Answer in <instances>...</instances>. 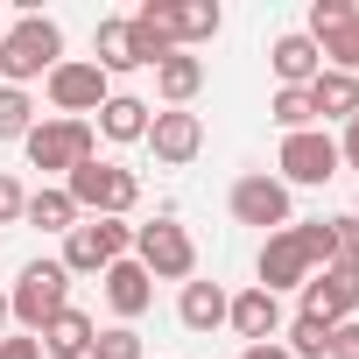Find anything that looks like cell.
<instances>
[{
  "mask_svg": "<svg viewBox=\"0 0 359 359\" xmlns=\"http://www.w3.org/2000/svg\"><path fill=\"white\" fill-rule=\"evenodd\" d=\"M226 303H233V296H226L219 282H198V275H191V282H184V296H176V317H184V331L212 338V331L226 324Z\"/></svg>",
  "mask_w": 359,
  "mask_h": 359,
  "instance_id": "obj_19",
  "label": "cell"
},
{
  "mask_svg": "<svg viewBox=\"0 0 359 359\" xmlns=\"http://www.w3.org/2000/svg\"><path fill=\"white\" fill-rule=\"evenodd\" d=\"M92 64H99L106 78H120V71H148V64H141V50H134L127 15H106V22H99V36H92Z\"/></svg>",
  "mask_w": 359,
  "mask_h": 359,
  "instance_id": "obj_20",
  "label": "cell"
},
{
  "mask_svg": "<svg viewBox=\"0 0 359 359\" xmlns=\"http://www.w3.org/2000/svg\"><path fill=\"white\" fill-rule=\"evenodd\" d=\"M22 205H29V191L15 184L8 169H0V226H22Z\"/></svg>",
  "mask_w": 359,
  "mask_h": 359,
  "instance_id": "obj_33",
  "label": "cell"
},
{
  "mask_svg": "<svg viewBox=\"0 0 359 359\" xmlns=\"http://www.w3.org/2000/svg\"><path fill=\"white\" fill-rule=\"evenodd\" d=\"M0 324H8V289H0Z\"/></svg>",
  "mask_w": 359,
  "mask_h": 359,
  "instance_id": "obj_38",
  "label": "cell"
},
{
  "mask_svg": "<svg viewBox=\"0 0 359 359\" xmlns=\"http://www.w3.org/2000/svg\"><path fill=\"white\" fill-rule=\"evenodd\" d=\"M92 359H141V331H134V324L99 331V338H92Z\"/></svg>",
  "mask_w": 359,
  "mask_h": 359,
  "instance_id": "obj_31",
  "label": "cell"
},
{
  "mask_svg": "<svg viewBox=\"0 0 359 359\" xmlns=\"http://www.w3.org/2000/svg\"><path fill=\"white\" fill-rule=\"evenodd\" d=\"M198 92H205V64H198L191 50H169V57L155 64V99H162V106H191Z\"/></svg>",
  "mask_w": 359,
  "mask_h": 359,
  "instance_id": "obj_21",
  "label": "cell"
},
{
  "mask_svg": "<svg viewBox=\"0 0 359 359\" xmlns=\"http://www.w3.org/2000/svg\"><path fill=\"white\" fill-rule=\"evenodd\" d=\"M22 219H29V226H43V233H71V226H78L85 212L71 205V191H64V184H43V191H29Z\"/></svg>",
  "mask_w": 359,
  "mask_h": 359,
  "instance_id": "obj_23",
  "label": "cell"
},
{
  "mask_svg": "<svg viewBox=\"0 0 359 359\" xmlns=\"http://www.w3.org/2000/svg\"><path fill=\"white\" fill-rule=\"evenodd\" d=\"M92 338H99V324L71 303V310H57L43 331H36V345L50 352V359H92Z\"/></svg>",
  "mask_w": 359,
  "mask_h": 359,
  "instance_id": "obj_18",
  "label": "cell"
},
{
  "mask_svg": "<svg viewBox=\"0 0 359 359\" xmlns=\"http://www.w3.org/2000/svg\"><path fill=\"white\" fill-rule=\"evenodd\" d=\"M0 359H43V345L29 331H15V338H0Z\"/></svg>",
  "mask_w": 359,
  "mask_h": 359,
  "instance_id": "obj_35",
  "label": "cell"
},
{
  "mask_svg": "<svg viewBox=\"0 0 359 359\" xmlns=\"http://www.w3.org/2000/svg\"><path fill=\"white\" fill-rule=\"evenodd\" d=\"M324 359H359V317L352 324H331V352Z\"/></svg>",
  "mask_w": 359,
  "mask_h": 359,
  "instance_id": "obj_34",
  "label": "cell"
},
{
  "mask_svg": "<svg viewBox=\"0 0 359 359\" xmlns=\"http://www.w3.org/2000/svg\"><path fill=\"white\" fill-rule=\"evenodd\" d=\"M219 0H176V50H191V43H212L219 36Z\"/></svg>",
  "mask_w": 359,
  "mask_h": 359,
  "instance_id": "obj_24",
  "label": "cell"
},
{
  "mask_svg": "<svg viewBox=\"0 0 359 359\" xmlns=\"http://www.w3.org/2000/svg\"><path fill=\"white\" fill-rule=\"evenodd\" d=\"M22 148H29V162H36L43 176H71L78 162H92V155H99V134H92V120H57V113H50V120H36V127H29V141H22Z\"/></svg>",
  "mask_w": 359,
  "mask_h": 359,
  "instance_id": "obj_4",
  "label": "cell"
},
{
  "mask_svg": "<svg viewBox=\"0 0 359 359\" xmlns=\"http://www.w3.org/2000/svg\"><path fill=\"white\" fill-rule=\"evenodd\" d=\"M148 148H155L162 169H184V162H198V148H205V120H198L191 106H162V113L148 120Z\"/></svg>",
  "mask_w": 359,
  "mask_h": 359,
  "instance_id": "obj_11",
  "label": "cell"
},
{
  "mask_svg": "<svg viewBox=\"0 0 359 359\" xmlns=\"http://www.w3.org/2000/svg\"><path fill=\"white\" fill-rule=\"evenodd\" d=\"M303 317L317 324H352L359 317V268H317L303 282Z\"/></svg>",
  "mask_w": 359,
  "mask_h": 359,
  "instance_id": "obj_10",
  "label": "cell"
},
{
  "mask_svg": "<svg viewBox=\"0 0 359 359\" xmlns=\"http://www.w3.org/2000/svg\"><path fill=\"white\" fill-rule=\"evenodd\" d=\"M268 64H275V85H289V92H310V78L324 71V50H317L303 29H289V36H275V43H268Z\"/></svg>",
  "mask_w": 359,
  "mask_h": 359,
  "instance_id": "obj_16",
  "label": "cell"
},
{
  "mask_svg": "<svg viewBox=\"0 0 359 359\" xmlns=\"http://www.w3.org/2000/svg\"><path fill=\"white\" fill-rule=\"evenodd\" d=\"M64 191H71V205H78L85 219H127V212L141 205V176L92 155V162H78V169L64 176Z\"/></svg>",
  "mask_w": 359,
  "mask_h": 359,
  "instance_id": "obj_2",
  "label": "cell"
},
{
  "mask_svg": "<svg viewBox=\"0 0 359 359\" xmlns=\"http://www.w3.org/2000/svg\"><path fill=\"white\" fill-rule=\"evenodd\" d=\"M275 169H282V184H331V176H338V141H331L324 127L282 134V155H275Z\"/></svg>",
  "mask_w": 359,
  "mask_h": 359,
  "instance_id": "obj_9",
  "label": "cell"
},
{
  "mask_svg": "<svg viewBox=\"0 0 359 359\" xmlns=\"http://www.w3.org/2000/svg\"><path fill=\"white\" fill-rule=\"evenodd\" d=\"M57 310H71V275H64V261H29V268L15 275V289H8V317L36 338Z\"/></svg>",
  "mask_w": 359,
  "mask_h": 359,
  "instance_id": "obj_3",
  "label": "cell"
},
{
  "mask_svg": "<svg viewBox=\"0 0 359 359\" xmlns=\"http://www.w3.org/2000/svg\"><path fill=\"white\" fill-rule=\"evenodd\" d=\"M254 275H261V289H268V296H282V289H303L317 268H310V254L296 247V233L282 226V233H268V240H261V261H254Z\"/></svg>",
  "mask_w": 359,
  "mask_h": 359,
  "instance_id": "obj_12",
  "label": "cell"
},
{
  "mask_svg": "<svg viewBox=\"0 0 359 359\" xmlns=\"http://www.w3.org/2000/svg\"><path fill=\"white\" fill-rule=\"evenodd\" d=\"M282 345H289V359H324V352H331V324H317V317L296 310V317L282 324Z\"/></svg>",
  "mask_w": 359,
  "mask_h": 359,
  "instance_id": "obj_25",
  "label": "cell"
},
{
  "mask_svg": "<svg viewBox=\"0 0 359 359\" xmlns=\"http://www.w3.org/2000/svg\"><path fill=\"white\" fill-rule=\"evenodd\" d=\"M240 359H289V345H282V338H268V345H247Z\"/></svg>",
  "mask_w": 359,
  "mask_h": 359,
  "instance_id": "obj_37",
  "label": "cell"
},
{
  "mask_svg": "<svg viewBox=\"0 0 359 359\" xmlns=\"http://www.w3.org/2000/svg\"><path fill=\"white\" fill-rule=\"evenodd\" d=\"M127 29H134V50H141V64L155 71V64L176 50V0H141V8L127 15Z\"/></svg>",
  "mask_w": 359,
  "mask_h": 359,
  "instance_id": "obj_15",
  "label": "cell"
},
{
  "mask_svg": "<svg viewBox=\"0 0 359 359\" xmlns=\"http://www.w3.org/2000/svg\"><path fill=\"white\" fill-rule=\"evenodd\" d=\"M134 261L155 282H191L198 275V240L176 226V219H148V226H134Z\"/></svg>",
  "mask_w": 359,
  "mask_h": 359,
  "instance_id": "obj_6",
  "label": "cell"
},
{
  "mask_svg": "<svg viewBox=\"0 0 359 359\" xmlns=\"http://www.w3.org/2000/svg\"><path fill=\"white\" fill-rule=\"evenodd\" d=\"M99 289H106V310H113L120 324H134V317L155 303V275H148L134 254H127V261H113V268L99 275Z\"/></svg>",
  "mask_w": 359,
  "mask_h": 359,
  "instance_id": "obj_13",
  "label": "cell"
},
{
  "mask_svg": "<svg viewBox=\"0 0 359 359\" xmlns=\"http://www.w3.org/2000/svg\"><path fill=\"white\" fill-rule=\"evenodd\" d=\"M29 127H36V99L22 85H0V141H29Z\"/></svg>",
  "mask_w": 359,
  "mask_h": 359,
  "instance_id": "obj_26",
  "label": "cell"
},
{
  "mask_svg": "<svg viewBox=\"0 0 359 359\" xmlns=\"http://www.w3.org/2000/svg\"><path fill=\"white\" fill-rule=\"evenodd\" d=\"M0 36H8V15H0Z\"/></svg>",
  "mask_w": 359,
  "mask_h": 359,
  "instance_id": "obj_39",
  "label": "cell"
},
{
  "mask_svg": "<svg viewBox=\"0 0 359 359\" xmlns=\"http://www.w3.org/2000/svg\"><path fill=\"white\" fill-rule=\"evenodd\" d=\"M148 120H155V106L148 99H134V92H113L106 106H99V120H92V134L99 141H148Z\"/></svg>",
  "mask_w": 359,
  "mask_h": 359,
  "instance_id": "obj_17",
  "label": "cell"
},
{
  "mask_svg": "<svg viewBox=\"0 0 359 359\" xmlns=\"http://www.w3.org/2000/svg\"><path fill=\"white\" fill-rule=\"evenodd\" d=\"M338 162H345V169H359V113L345 120V141H338Z\"/></svg>",
  "mask_w": 359,
  "mask_h": 359,
  "instance_id": "obj_36",
  "label": "cell"
},
{
  "mask_svg": "<svg viewBox=\"0 0 359 359\" xmlns=\"http://www.w3.org/2000/svg\"><path fill=\"white\" fill-rule=\"evenodd\" d=\"M310 113L317 120H352L359 113V78L352 71H317L310 78Z\"/></svg>",
  "mask_w": 359,
  "mask_h": 359,
  "instance_id": "obj_22",
  "label": "cell"
},
{
  "mask_svg": "<svg viewBox=\"0 0 359 359\" xmlns=\"http://www.w3.org/2000/svg\"><path fill=\"white\" fill-rule=\"evenodd\" d=\"M233 219L240 226H261V233H282V226H296L289 219V184H282V176H268V169H247L240 176V184H233Z\"/></svg>",
  "mask_w": 359,
  "mask_h": 359,
  "instance_id": "obj_8",
  "label": "cell"
},
{
  "mask_svg": "<svg viewBox=\"0 0 359 359\" xmlns=\"http://www.w3.org/2000/svg\"><path fill=\"white\" fill-rule=\"evenodd\" d=\"M331 268H359V219H331Z\"/></svg>",
  "mask_w": 359,
  "mask_h": 359,
  "instance_id": "obj_32",
  "label": "cell"
},
{
  "mask_svg": "<svg viewBox=\"0 0 359 359\" xmlns=\"http://www.w3.org/2000/svg\"><path fill=\"white\" fill-rule=\"evenodd\" d=\"M296 233V247L310 254V268H331V219H303V226H289Z\"/></svg>",
  "mask_w": 359,
  "mask_h": 359,
  "instance_id": "obj_30",
  "label": "cell"
},
{
  "mask_svg": "<svg viewBox=\"0 0 359 359\" xmlns=\"http://www.w3.org/2000/svg\"><path fill=\"white\" fill-rule=\"evenodd\" d=\"M64 64V29L50 22V15H15L8 22V36H0V85H36V78H50Z\"/></svg>",
  "mask_w": 359,
  "mask_h": 359,
  "instance_id": "obj_1",
  "label": "cell"
},
{
  "mask_svg": "<svg viewBox=\"0 0 359 359\" xmlns=\"http://www.w3.org/2000/svg\"><path fill=\"white\" fill-rule=\"evenodd\" d=\"M352 15H359L352 0H310V29H303V36H310V43H324V36H338Z\"/></svg>",
  "mask_w": 359,
  "mask_h": 359,
  "instance_id": "obj_29",
  "label": "cell"
},
{
  "mask_svg": "<svg viewBox=\"0 0 359 359\" xmlns=\"http://www.w3.org/2000/svg\"><path fill=\"white\" fill-rule=\"evenodd\" d=\"M317 50H324V71H352V78H359V15H352L338 36H324Z\"/></svg>",
  "mask_w": 359,
  "mask_h": 359,
  "instance_id": "obj_28",
  "label": "cell"
},
{
  "mask_svg": "<svg viewBox=\"0 0 359 359\" xmlns=\"http://www.w3.org/2000/svg\"><path fill=\"white\" fill-rule=\"evenodd\" d=\"M268 113H275V127H282V134H303V127H317V113H310V92H289V85H275Z\"/></svg>",
  "mask_w": 359,
  "mask_h": 359,
  "instance_id": "obj_27",
  "label": "cell"
},
{
  "mask_svg": "<svg viewBox=\"0 0 359 359\" xmlns=\"http://www.w3.org/2000/svg\"><path fill=\"white\" fill-rule=\"evenodd\" d=\"M43 92H50L57 120H85V113H99V106L113 99V78H106L92 57H64V64L43 78Z\"/></svg>",
  "mask_w": 359,
  "mask_h": 359,
  "instance_id": "obj_7",
  "label": "cell"
},
{
  "mask_svg": "<svg viewBox=\"0 0 359 359\" xmlns=\"http://www.w3.org/2000/svg\"><path fill=\"white\" fill-rule=\"evenodd\" d=\"M127 254H134V226L127 219H78L64 233V275H106Z\"/></svg>",
  "mask_w": 359,
  "mask_h": 359,
  "instance_id": "obj_5",
  "label": "cell"
},
{
  "mask_svg": "<svg viewBox=\"0 0 359 359\" xmlns=\"http://www.w3.org/2000/svg\"><path fill=\"white\" fill-rule=\"evenodd\" d=\"M226 324H233L247 345H268V338H282L289 317H282V296H268V289L254 282V289H240V296L226 303Z\"/></svg>",
  "mask_w": 359,
  "mask_h": 359,
  "instance_id": "obj_14",
  "label": "cell"
},
{
  "mask_svg": "<svg viewBox=\"0 0 359 359\" xmlns=\"http://www.w3.org/2000/svg\"><path fill=\"white\" fill-rule=\"evenodd\" d=\"M352 219H359V198H352Z\"/></svg>",
  "mask_w": 359,
  "mask_h": 359,
  "instance_id": "obj_40",
  "label": "cell"
}]
</instances>
